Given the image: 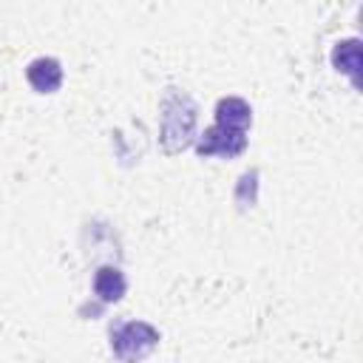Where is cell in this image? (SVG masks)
Instances as JSON below:
<instances>
[{"instance_id":"6da1fadb","label":"cell","mask_w":363,"mask_h":363,"mask_svg":"<svg viewBox=\"0 0 363 363\" xmlns=\"http://www.w3.org/2000/svg\"><path fill=\"white\" fill-rule=\"evenodd\" d=\"M159 340V332L142 320H130V323H122L116 332H113V349L119 357L125 360H133V357H142L145 352H150Z\"/></svg>"},{"instance_id":"7a4b0ae2","label":"cell","mask_w":363,"mask_h":363,"mask_svg":"<svg viewBox=\"0 0 363 363\" xmlns=\"http://www.w3.org/2000/svg\"><path fill=\"white\" fill-rule=\"evenodd\" d=\"M196 150L201 156L207 153H224V156H235L238 150H244V130H233L224 125H213L196 145Z\"/></svg>"},{"instance_id":"3957f363","label":"cell","mask_w":363,"mask_h":363,"mask_svg":"<svg viewBox=\"0 0 363 363\" xmlns=\"http://www.w3.org/2000/svg\"><path fill=\"white\" fill-rule=\"evenodd\" d=\"M26 77H28V82H31L40 94H48V91H57V88H60V82H62V68H60L57 60L40 57V60H34V62L28 65Z\"/></svg>"},{"instance_id":"277c9868","label":"cell","mask_w":363,"mask_h":363,"mask_svg":"<svg viewBox=\"0 0 363 363\" xmlns=\"http://www.w3.org/2000/svg\"><path fill=\"white\" fill-rule=\"evenodd\" d=\"M216 119H218V125H224V128L244 130V128L250 125V105H247L244 99H238V96H227V99L218 102Z\"/></svg>"},{"instance_id":"5b68a950","label":"cell","mask_w":363,"mask_h":363,"mask_svg":"<svg viewBox=\"0 0 363 363\" xmlns=\"http://www.w3.org/2000/svg\"><path fill=\"white\" fill-rule=\"evenodd\" d=\"M94 292L102 298V301H119L125 295V278L119 269L113 267H102L94 278Z\"/></svg>"},{"instance_id":"8992f818","label":"cell","mask_w":363,"mask_h":363,"mask_svg":"<svg viewBox=\"0 0 363 363\" xmlns=\"http://www.w3.org/2000/svg\"><path fill=\"white\" fill-rule=\"evenodd\" d=\"M332 60H335V65H337L340 71H346V74L354 77L357 68H360V43H357V40H343V43H337Z\"/></svg>"}]
</instances>
